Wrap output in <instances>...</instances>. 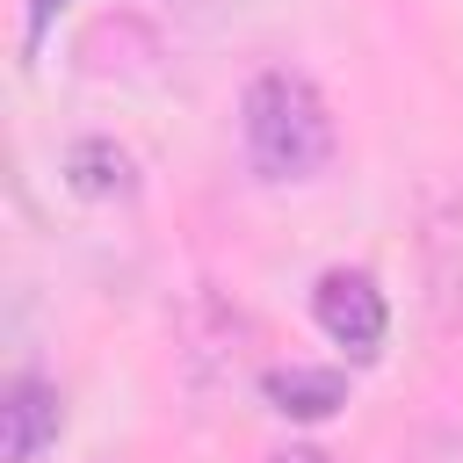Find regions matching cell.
<instances>
[{
    "label": "cell",
    "mask_w": 463,
    "mask_h": 463,
    "mask_svg": "<svg viewBox=\"0 0 463 463\" xmlns=\"http://www.w3.org/2000/svg\"><path fill=\"white\" fill-rule=\"evenodd\" d=\"M239 137L260 181H311L333 159V109L304 72H260L239 101Z\"/></svg>",
    "instance_id": "cell-1"
},
{
    "label": "cell",
    "mask_w": 463,
    "mask_h": 463,
    "mask_svg": "<svg viewBox=\"0 0 463 463\" xmlns=\"http://www.w3.org/2000/svg\"><path fill=\"white\" fill-rule=\"evenodd\" d=\"M311 311H318V326H326L333 347H347V354H376V347H383L391 304H383V289H376L362 268H333V275H318Z\"/></svg>",
    "instance_id": "cell-2"
},
{
    "label": "cell",
    "mask_w": 463,
    "mask_h": 463,
    "mask_svg": "<svg viewBox=\"0 0 463 463\" xmlns=\"http://www.w3.org/2000/svg\"><path fill=\"white\" fill-rule=\"evenodd\" d=\"M58 391L51 383H36V376H22L14 391H7V405H0V456L7 463H36L43 456V441H58Z\"/></svg>",
    "instance_id": "cell-3"
},
{
    "label": "cell",
    "mask_w": 463,
    "mask_h": 463,
    "mask_svg": "<svg viewBox=\"0 0 463 463\" xmlns=\"http://www.w3.org/2000/svg\"><path fill=\"white\" fill-rule=\"evenodd\" d=\"M260 391H268V405L289 412V420H326V412L347 405V376H340V369H304V362H297V369H268Z\"/></svg>",
    "instance_id": "cell-4"
},
{
    "label": "cell",
    "mask_w": 463,
    "mask_h": 463,
    "mask_svg": "<svg viewBox=\"0 0 463 463\" xmlns=\"http://www.w3.org/2000/svg\"><path fill=\"white\" fill-rule=\"evenodd\" d=\"M65 181H72V195H130L137 181H130V152H116L109 137H87V145H72V159H65Z\"/></svg>",
    "instance_id": "cell-5"
},
{
    "label": "cell",
    "mask_w": 463,
    "mask_h": 463,
    "mask_svg": "<svg viewBox=\"0 0 463 463\" xmlns=\"http://www.w3.org/2000/svg\"><path fill=\"white\" fill-rule=\"evenodd\" d=\"M65 7H72V0H22V51H29V58H36V43L51 36V22H58Z\"/></svg>",
    "instance_id": "cell-6"
},
{
    "label": "cell",
    "mask_w": 463,
    "mask_h": 463,
    "mask_svg": "<svg viewBox=\"0 0 463 463\" xmlns=\"http://www.w3.org/2000/svg\"><path fill=\"white\" fill-rule=\"evenodd\" d=\"M275 463H326V456H318V449H282Z\"/></svg>",
    "instance_id": "cell-7"
}]
</instances>
